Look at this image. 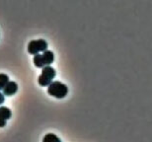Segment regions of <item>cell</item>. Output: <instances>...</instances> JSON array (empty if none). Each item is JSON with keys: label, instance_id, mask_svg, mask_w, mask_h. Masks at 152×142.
I'll return each instance as SVG.
<instances>
[{"label": "cell", "instance_id": "2", "mask_svg": "<svg viewBox=\"0 0 152 142\" xmlns=\"http://www.w3.org/2000/svg\"><path fill=\"white\" fill-rule=\"evenodd\" d=\"M34 64L36 67L38 68H42L44 66L50 65L51 63L54 61V54L51 50H45L44 53L39 54L37 53L34 55Z\"/></svg>", "mask_w": 152, "mask_h": 142}, {"label": "cell", "instance_id": "10", "mask_svg": "<svg viewBox=\"0 0 152 142\" xmlns=\"http://www.w3.org/2000/svg\"><path fill=\"white\" fill-rule=\"evenodd\" d=\"M4 100H5V96H4V94H2V93L0 92V105L4 103Z\"/></svg>", "mask_w": 152, "mask_h": 142}, {"label": "cell", "instance_id": "7", "mask_svg": "<svg viewBox=\"0 0 152 142\" xmlns=\"http://www.w3.org/2000/svg\"><path fill=\"white\" fill-rule=\"evenodd\" d=\"M42 141H44V142H51V141L61 142L60 138H58L56 134H53V133H48V134L45 135V136L44 137V139H42Z\"/></svg>", "mask_w": 152, "mask_h": 142}, {"label": "cell", "instance_id": "4", "mask_svg": "<svg viewBox=\"0 0 152 142\" xmlns=\"http://www.w3.org/2000/svg\"><path fill=\"white\" fill-rule=\"evenodd\" d=\"M48 48V43L42 39H39V40H33L29 43L28 44V51L29 53L35 54L39 53V52H44L45 50H47Z\"/></svg>", "mask_w": 152, "mask_h": 142}, {"label": "cell", "instance_id": "1", "mask_svg": "<svg viewBox=\"0 0 152 142\" xmlns=\"http://www.w3.org/2000/svg\"><path fill=\"white\" fill-rule=\"evenodd\" d=\"M48 94L56 99H63L68 94V87L60 81H53L48 86Z\"/></svg>", "mask_w": 152, "mask_h": 142}, {"label": "cell", "instance_id": "5", "mask_svg": "<svg viewBox=\"0 0 152 142\" xmlns=\"http://www.w3.org/2000/svg\"><path fill=\"white\" fill-rule=\"evenodd\" d=\"M18 91V85L16 82L14 81H9V82L6 84V86L3 89V94L4 96L10 97L13 96L14 94H16V92Z\"/></svg>", "mask_w": 152, "mask_h": 142}, {"label": "cell", "instance_id": "8", "mask_svg": "<svg viewBox=\"0 0 152 142\" xmlns=\"http://www.w3.org/2000/svg\"><path fill=\"white\" fill-rule=\"evenodd\" d=\"M9 82V77L4 73H0V90H3L6 84Z\"/></svg>", "mask_w": 152, "mask_h": 142}, {"label": "cell", "instance_id": "6", "mask_svg": "<svg viewBox=\"0 0 152 142\" xmlns=\"http://www.w3.org/2000/svg\"><path fill=\"white\" fill-rule=\"evenodd\" d=\"M0 116H1L3 119H5L6 120L9 119L12 116L10 109L7 107H0Z\"/></svg>", "mask_w": 152, "mask_h": 142}, {"label": "cell", "instance_id": "3", "mask_svg": "<svg viewBox=\"0 0 152 142\" xmlns=\"http://www.w3.org/2000/svg\"><path fill=\"white\" fill-rule=\"evenodd\" d=\"M54 77H56V70L50 65L44 66L42 70V73L39 76L38 82L41 86L47 87L53 82Z\"/></svg>", "mask_w": 152, "mask_h": 142}, {"label": "cell", "instance_id": "9", "mask_svg": "<svg viewBox=\"0 0 152 142\" xmlns=\"http://www.w3.org/2000/svg\"><path fill=\"white\" fill-rule=\"evenodd\" d=\"M6 125V119H3V117L0 116V127H4Z\"/></svg>", "mask_w": 152, "mask_h": 142}]
</instances>
